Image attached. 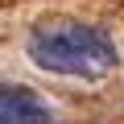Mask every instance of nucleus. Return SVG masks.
<instances>
[{
    "label": "nucleus",
    "instance_id": "f257e3e1",
    "mask_svg": "<svg viewBox=\"0 0 124 124\" xmlns=\"http://www.w3.org/2000/svg\"><path fill=\"white\" fill-rule=\"evenodd\" d=\"M25 54L37 70L46 75H62V79H108L120 66V50L116 37L99 25H83V21H46L29 33Z\"/></svg>",
    "mask_w": 124,
    "mask_h": 124
},
{
    "label": "nucleus",
    "instance_id": "f03ea898",
    "mask_svg": "<svg viewBox=\"0 0 124 124\" xmlns=\"http://www.w3.org/2000/svg\"><path fill=\"white\" fill-rule=\"evenodd\" d=\"M0 124H54V108L21 83H0Z\"/></svg>",
    "mask_w": 124,
    "mask_h": 124
}]
</instances>
